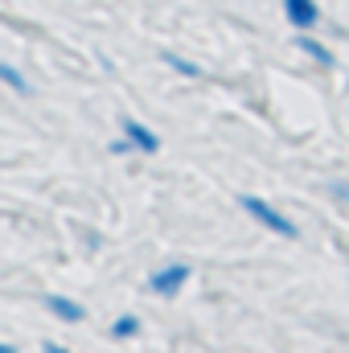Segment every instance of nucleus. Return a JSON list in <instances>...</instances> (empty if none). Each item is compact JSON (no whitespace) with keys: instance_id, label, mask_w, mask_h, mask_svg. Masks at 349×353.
Here are the masks:
<instances>
[{"instance_id":"f257e3e1","label":"nucleus","mask_w":349,"mask_h":353,"mask_svg":"<svg viewBox=\"0 0 349 353\" xmlns=\"http://www.w3.org/2000/svg\"><path fill=\"white\" fill-rule=\"evenodd\" d=\"M239 210H243L251 222H259L263 230L279 234V239H296V234H300V226H296L279 205H271L267 197H259V193H243V197H239Z\"/></svg>"},{"instance_id":"f03ea898","label":"nucleus","mask_w":349,"mask_h":353,"mask_svg":"<svg viewBox=\"0 0 349 353\" xmlns=\"http://www.w3.org/2000/svg\"><path fill=\"white\" fill-rule=\"evenodd\" d=\"M193 279V267L189 263H161L152 275H148V292L152 296H165V300H173V296H181L185 292V283Z\"/></svg>"},{"instance_id":"7ed1b4c3","label":"nucleus","mask_w":349,"mask_h":353,"mask_svg":"<svg viewBox=\"0 0 349 353\" xmlns=\"http://www.w3.org/2000/svg\"><path fill=\"white\" fill-rule=\"evenodd\" d=\"M119 136L128 140L132 157H157V152H161V136H157L148 123H140V119H123V123H119Z\"/></svg>"},{"instance_id":"20e7f679","label":"nucleus","mask_w":349,"mask_h":353,"mask_svg":"<svg viewBox=\"0 0 349 353\" xmlns=\"http://www.w3.org/2000/svg\"><path fill=\"white\" fill-rule=\"evenodd\" d=\"M279 4H283V17L296 33H308V29L321 25V4L317 0H279Z\"/></svg>"},{"instance_id":"39448f33","label":"nucleus","mask_w":349,"mask_h":353,"mask_svg":"<svg viewBox=\"0 0 349 353\" xmlns=\"http://www.w3.org/2000/svg\"><path fill=\"white\" fill-rule=\"evenodd\" d=\"M46 312H50V316H58V321H66V325H79V321L87 316V308H83L79 300L58 296V292H50V296H46Z\"/></svg>"},{"instance_id":"423d86ee","label":"nucleus","mask_w":349,"mask_h":353,"mask_svg":"<svg viewBox=\"0 0 349 353\" xmlns=\"http://www.w3.org/2000/svg\"><path fill=\"white\" fill-rule=\"evenodd\" d=\"M296 50H300L312 66H321V70H329V66H333V50H329L325 41H317L312 33H296Z\"/></svg>"},{"instance_id":"0eeeda50","label":"nucleus","mask_w":349,"mask_h":353,"mask_svg":"<svg viewBox=\"0 0 349 353\" xmlns=\"http://www.w3.org/2000/svg\"><path fill=\"white\" fill-rule=\"evenodd\" d=\"M0 87H8L12 94H29V90H33L29 87V79H25L12 62H0Z\"/></svg>"},{"instance_id":"6e6552de","label":"nucleus","mask_w":349,"mask_h":353,"mask_svg":"<svg viewBox=\"0 0 349 353\" xmlns=\"http://www.w3.org/2000/svg\"><path fill=\"white\" fill-rule=\"evenodd\" d=\"M169 70H177L181 79H201V66L197 62H189V58H181V54H173V50H165V58H161Z\"/></svg>"},{"instance_id":"1a4fd4ad","label":"nucleus","mask_w":349,"mask_h":353,"mask_svg":"<svg viewBox=\"0 0 349 353\" xmlns=\"http://www.w3.org/2000/svg\"><path fill=\"white\" fill-rule=\"evenodd\" d=\"M136 333H140V316L123 312V316H115V321H111V337H115V341H132Z\"/></svg>"},{"instance_id":"9d476101","label":"nucleus","mask_w":349,"mask_h":353,"mask_svg":"<svg viewBox=\"0 0 349 353\" xmlns=\"http://www.w3.org/2000/svg\"><path fill=\"white\" fill-rule=\"evenodd\" d=\"M329 193H333L337 201H349V185L346 181H329Z\"/></svg>"},{"instance_id":"9b49d317","label":"nucleus","mask_w":349,"mask_h":353,"mask_svg":"<svg viewBox=\"0 0 349 353\" xmlns=\"http://www.w3.org/2000/svg\"><path fill=\"white\" fill-rule=\"evenodd\" d=\"M111 157H132V148H128V140L119 136V140H111Z\"/></svg>"},{"instance_id":"f8f14e48","label":"nucleus","mask_w":349,"mask_h":353,"mask_svg":"<svg viewBox=\"0 0 349 353\" xmlns=\"http://www.w3.org/2000/svg\"><path fill=\"white\" fill-rule=\"evenodd\" d=\"M41 353H74V350H66V345H58V341H46V350Z\"/></svg>"},{"instance_id":"ddd939ff","label":"nucleus","mask_w":349,"mask_h":353,"mask_svg":"<svg viewBox=\"0 0 349 353\" xmlns=\"http://www.w3.org/2000/svg\"><path fill=\"white\" fill-rule=\"evenodd\" d=\"M0 353H17V345H8V341H0Z\"/></svg>"}]
</instances>
